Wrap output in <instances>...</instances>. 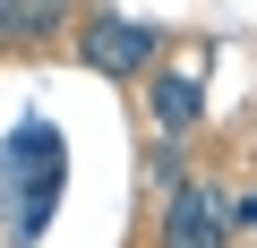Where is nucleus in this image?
<instances>
[{
    "instance_id": "1",
    "label": "nucleus",
    "mask_w": 257,
    "mask_h": 248,
    "mask_svg": "<svg viewBox=\"0 0 257 248\" xmlns=\"http://www.w3.org/2000/svg\"><path fill=\"white\" fill-rule=\"evenodd\" d=\"M240 214L223 197V180H172L163 214H155V248H231Z\"/></svg>"
},
{
    "instance_id": "2",
    "label": "nucleus",
    "mask_w": 257,
    "mask_h": 248,
    "mask_svg": "<svg viewBox=\"0 0 257 248\" xmlns=\"http://www.w3.org/2000/svg\"><path fill=\"white\" fill-rule=\"evenodd\" d=\"M155 52H163V43H155L146 26H128V18H94V26H86V60L111 69V77H155Z\"/></svg>"
},
{
    "instance_id": "3",
    "label": "nucleus",
    "mask_w": 257,
    "mask_h": 248,
    "mask_svg": "<svg viewBox=\"0 0 257 248\" xmlns=\"http://www.w3.org/2000/svg\"><path fill=\"white\" fill-rule=\"evenodd\" d=\"M146 111L163 137H189L197 129V69H155L146 77Z\"/></svg>"
},
{
    "instance_id": "4",
    "label": "nucleus",
    "mask_w": 257,
    "mask_h": 248,
    "mask_svg": "<svg viewBox=\"0 0 257 248\" xmlns=\"http://www.w3.org/2000/svg\"><path fill=\"white\" fill-rule=\"evenodd\" d=\"M60 26V0H0V43H43Z\"/></svg>"
},
{
    "instance_id": "5",
    "label": "nucleus",
    "mask_w": 257,
    "mask_h": 248,
    "mask_svg": "<svg viewBox=\"0 0 257 248\" xmlns=\"http://www.w3.org/2000/svg\"><path fill=\"white\" fill-rule=\"evenodd\" d=\"M231 214H240V231H257V188H248V197H231Z\"/></svg>"
}]
</instances>
